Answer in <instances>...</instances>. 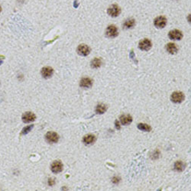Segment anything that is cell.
<instances>
[{
  "label": "cell",
  "instance_id": "d4e9b609",
  "mask_svg": "<svg viewBox=\"0 0 191 191\" xmlns=\"http://www.w3.org/2000/svg\"><path fill=\"white\" fill-rule=\"evenodd\" d=\"M3 62L1 59H0V65H1L2 64Z\"/></svg>",
  "mask_w": 191,
  "mask_h": 191
},
{
  "label": "cell",
  "instance_id": "7c38bea8",
  "mask_svg": "<svg viewBox=\"0 0 191 191\" xmlns=\"http://www.w3.org/2000/svg\"><path fill=\"white\" fill-rule=\"evenodd\" d=\"M167 51L171 55H175L178 52V48L177 45L173 43H168L166 46Z\"/></svg>",
  "mask_w": 191,
  "mask_h": 191
},
{
  "label": "cell",
  "instance_id": "3957f363",
  "mask_svg": "<svg viewBox=\"0 0 191 191\" xmlns=\"http://www.w3.org/2000/svg\"><path fill=\"white\" fill-rule=\"evenodd\" d=\"M121 12L120 8L118 5H111L107 9V13L109 15L112 17H117L119 15Z\"/></svg>",
  "mask_w": 191,
  "mask_h": 191
},
{
  "label": "cell",
  "instance_id": "cb8c5ba5",
  "mask_svg": "<svg viewBox=\"0 0 191 191\" xmlns=\"http://www.w3.org/2000/svg\"><path fill=\"white\" fill-rule=\"evenodd\" d=\"M48 183L50 185H52L55 183L54 180L52 178H50L48 181Z\"/></svg>",
  "mask_w": 191,
  "mask_h": 191
},
{
  "label": "cell",
  "instance_id": "9c48e42d",
  "mask_svg": "<svg viewBox=\"0 0 191 191\" xmlns=\"http://www.w3.org/2000/svg\"><path fill=\"white\" fill-rule=\"evenodd\" d=\"M51 169L54 173H60L63 169V164L60 161H55L52 163L51 165Z\"/></svg>",
  "mask_w": 191,
  "mask_h": 191
},
{
  "label": "cell",
  "instance_id": "ac0fdd59",
  "mask_svg": "<svg viewBox=\"0 0 191 191\" xmlns=\"http://www.w3.org/2000/svg\"><path fill=\"white\" fill-rule=\"evenodd\" d=\"M137 127L141 131L144 132H150L152 130V127L149 125L144 123H140Z\"/></svg>",
  "mask_w": 191,
  "mask_h": 191
},
{
  "label": "cell",
  "instance_id": "277c9868",
  "mask_svg": "<svg viewBox=\"0 0 191 191\" xmlns=\"http://www.w3.org/2000/svg\"><path fill=\"white\" fill-rule=\"evenodd\" d=\"M118 34L119 33L117 28L114 25H110L106 29V35L110 38H114L117 37Z\"/></svg>",
  "mask_w": 191,
  "mask_h": 191
},
{
  "label": "cell",
  "instance_id": "52a82bcc",
  "mask_svg": "<svg viewBox=\"0 0 191 191\" xmlns=\"http://www.w3.org/2000/svg\"><path fill=\"white\" fill-rule=\"evenodd\" d=\"M46 138L51 143H56L59 140V136L57 133L54 131H49L46 135Z\"/></svg>",
  "mask_w": 191,
  "mask_h": 191
},
{
  "label": "cell",
  "instance_id": "44dd1931",
  "mask_svg": "<svg viewBox=\"0 0 191 191\" xmlns=\"http://www.w3.org/2000/svg\"><path fill=\"white\" fill-rule=\"evenodd\" d=\"M34 125H31L24 128L23 129H22V132H21V134H23V135H25V134H28V133L31 131Z\"/></svg>",
  "mask_w": 191,
  "mask_h": 191
},
{
  "label": "cell",
  "instance_id": "4fadbf2b",
  "mask_svg": "<svg viewBox=\"0 0 191 191\" xmlns=\"http://www.w3.org/2000/svg\"><path fill=\"white\" fill-rule=\"evenodd\" d=\"M119 119L121 123L123 126L130 125L133 121V118L129 114H126L121 116Z\"/></svg>",
  "mask_w": 191,
  "mask_h": 191
},
{
  "label": "cell",
  "instance_id": "ba28073f",
  "mask_svg": "<svg viewBox=\"0 0 191 191\" xmlns=\"http://www.w3.org/2000/svg\"><path fill=\"white\" fill-rule=\"evenodd\" d=\"M36 119V116L31 112H27L23 114L22 119L25 123L34 121Z\"/></svg>",
  "mask_w": 191,
  "mask_h": 191
},
{
  "label": "cell",
  "instance_id": "5b68a950",
  "mask_svg": "<svg viewBox=\"0 0 191 191\" xmlns=\"http://www.w3.org/2000/svg\"><path fill=\"white\" fill-rule=\"evenodd\" d=\"M167 23V20L164 16H160L155 19L154 24V26L158 29H161L165 27Z\"/></svg>",
  "mask_w": 191,
  "mask_h": 191
},
{
  "label": "cell",
  "instance_id": "8fae6325",
  "mask_svg": "<svg viewBox=\"0 0 191 191\" xmlns=\"http://www.w3.org/2000/svg\"><path fill=\"white\" fill-rule=\"evenodd\" d=\"M54 70L52 68L49 67H44L41 70V74L45 79H48L53 75Z\"/></svg>",
  "mask_w": 191,
  "mask_h": 191
},
{
  "label": "cell",
  "instance_id": "7a4b0ae2",
  "mask_svg": "<svg viewBox=\"0 0 191 191\" xmlns=\"http://www.w3.org/2000/svg\"><path fill=\"white\" fill-rule=\"evenodd\" d=\"M152 44L150 40L144 39L141 40L138 44V48L141 50L147 51L151 49Z\"/></svg>",
  "mask_w": 191,
  "mask_h": 191
},
{
  "label": "cell",
  "instance_id": "2e32d148",
  "mask_svg": "<svg viewBox=\"0 0 191 191\" xmlns=\"http://www.w3.org/2000/svg\"><path fill=\"white\" fill-rule=\"evenodd\" d=\"M174 169L176 171L182 172L185 169V164L182 161H177L174 164Z\"/></svg>",
  "mask_w": 191,
  "mask_h": 191
},
{
  "label": "cell",
  "instance_id": "603a6c76",
  "mask_svg": "<svg viewBox=\"0 0 191 191\" xmlns=\"http://www.w3.org/2000/svg\"><path fill=\"white\" fill-rule=\"evenodd\" d=\"M115 126L116 128L118 130H119L120 129V126L119 124V122L118 120H116L115 122Z\"/></svg>",
  "mask_w": 191,
  "mask_h": 191
},
{
  "label": "cell",
  "instance_id": "d6986e66",
  "mask_svg": "<svg viewBox=\"0 0 191 191\" xmlns=\"http://www.w3.org/2000/svg\"><path fill=\"white\" fill-rule=\"evenodd\" d=\"M135 25V20L133 19H129L125 21L124 24V27L126 29H130L133 27Z\"/></svg>",
  "mask_w": 191,
  "mask_h": 191
},
{
  "label": "cell",
  "instance_id": "ffe728a7",
  "mask_svg": "<svg viewBox=\"0 0 191 191\" xmlns=\"http://www.w3.org/2000/svg\"><path fill=\"white\" fill-rule=\"evenodd\" d=\"M102 60L99 58H95L91 62V66L94 68H99L102 65Z\"/></svg>",
  "mask_w": 191,
  "mask_h": 191
},
{
  "label": "cell",
  "instance_id": "30bf717a",
  "mask_svg": "<svg viewBox=\"0 0 191 191\" xmlns=\"http://www.w3.org/2000/svg\"><path fill=\"white\" fill-rule=\"evenodd\" d=\"M77 51L78 53L80 55L86 56L89 55L91 52V49L88 46L81 44L78 46Z\"/></svg>",
  "mask_w": 191,
  "mask_h": 191
},
{
  "label": "cell",
  "instance_id": "6da1fadb",
  "mask_svg": "<svg viewBox=\"0 0 191 191\" xmlns=\"http://www.w3.org/2000/svg\"><path fill=\"white\" fill-rule=\"evenodd\" d=\"M185 96L182 92L176 91L173 93L171 96V100L173 103H180L185 100Z\"/></svg>",
  "mask_w": 191,
  "mask_h": 191
},
{
  "label": "cell",
  "instance_id": "5bb4252c",
  "mask_svg": "<svg viewBox=\"0 0 191 191\" xmlns=\"http://www.w3.org/2000/svg\"><path fill=\"white\" fill-rule=\"evenodd\" d=\"M93 81L88 77H84L80 82V86L84 88H89L93 85Z\"/></svg>",
  "mask_w": 191,
  "mask_h": 191
},
{
  "label": "cell",
  "instance_id": "7402d4cb",
  "mask_svg": "<svg viewBox=\"0 0 191 191\" xmlns=\"http://www.w3.org/2000/svg\"><path fill=\"white\" fill-rule=\"evenodd\" d=\"M119 181H120V180L118 177H114L112 179V182L115 184L118 183L119 182Z\"/></svg>",
  "mask_w": 191,
  "mask_h": 191
},
{
  "label": "cell",
  "instance_id": "8992f818",
  "mask_svg": "<svg viewBox=\"0 0 191 191\" xmlns=\"http://www.w3.org/2000/svg\"><path fill=\"white\" fill-rule=\"evenodd\" d=\"M169 36L171 40H180L183 38V34L180 30L176 29L171 31L169 33Z\"/></svg>",
  "mask_w": 191,
  "mask_h": 191
},
{
  "label": "cell",
  "instance_id": "e0dca14e",
  "mask_svg": "<svg viewBox=\"0 0 191 191\" xmlns=\"http://www.w3.org/2000/svg\"><path fill=\"white\" fill-rule=\"evenodd\" d=\"M107 107L106 105L100 103L98 105L96 109V111L98 114H102L107 111Z\"/></svg>",
  "mask_w": 191,
  "mask_h": 191
},
{
  "label": "cell",
  "instance_id": "9a60e30c",
  "mask_svg": "<svg viewBox=\"0 0 191 191\" xmlns=\"http://www.w3.org/2000/svg\"><path fill=\"white\" fill-rule=\"evenodd\" d=\"M96 140L95 136L93 134H87L83 138V142L87 145H90L93 143Z\"/></svg>",
  "mask_w": 191,
  "mask_h": 191
},
{
  "label": "cell",
  "instance_id": "484cf974",
  "mask_svg": "<svg viewBox=\"0 0 191 191\" xmlns=\"http://www.w3.org/2000/svg\"><path fill=\"white\" fill-rule=\"evenodd\" d=\"M1 11H2V8H1V6H0V13H1Z\"/></svg>",
  "mask_w": 191,
  "mask_h": 191
}]
</instances>
